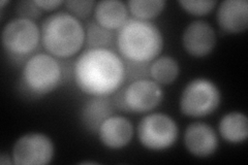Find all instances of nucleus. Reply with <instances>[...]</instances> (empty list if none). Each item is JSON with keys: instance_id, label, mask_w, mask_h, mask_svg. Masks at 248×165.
<instances>
[{"instance_id": "25", "label": "nucleus", "mask_w": 248, "mask_h": 165, "mask_svg": "<svg viewBox=\"0 0 248 165\" xmlns=\"http://www.w3.org/2000/svg\"><path fill=\"white\" fill-rule=\"evenodd\" d=\"M10 3V1H0V7H1V9H2V7L5 5V4H9Z\"/></svg>"}, {"instance_id": "12", "label": "nucleus", "mask_w": 248, "mask_h": 165, "mask_svg": "<svg viewBox=\"0 0 248 165\" xmlns=\"http://www.w3.org/2000/svg\"><path fill=\"white\" fill-rule=\"evenodd\" d=\"M98 138L106 148L120 150L125 148L134 137V125L127 118L113 115L106 119L97 131Z\"/></svg>"}, {"instance_id": "10", "label": "nucleus", "mask_w": 248, "mask_h": 165, "mask_svg": "<svg viewBox=\"0 0 248 165\" xmlns=\"http://www.w3.org/2000/svg\"><path fill=\"white\" fill-rule=\"evenodd\" d=\"M181 39L186 53L195 58H203L214 51L217 34L210 23L195 20L184 28Z\"/></svg>"}, {"instance_id": "22", "label": "nucleus", "mask_w": 248, "mask_h": 165, "mask_svg": "<svg viewBox=\"0 0 248 165\" xmlns=\"http://www.w3.org/2000/svg\"><path fill=\"white\" fill-rule=\"evenodd\" d=\"M43 11L38 9L34 1H21L17 5V14L20 18H26L34 20L40 18L43 15Z\"/></svg>"}, {"instance_id": "8", "label": "nucleus", "mask_w": 248, "mask_h": 165, "mask_svg": "<svg viewBox=\"0 0 248 165\" xmlns=\"http://www.w3.org/2000/svg\"><path fill=\"white\" fill-rule=\"evenodd\" d=\"M137 133L140 144L150 151L160 152L172 148L179 137V126L165 113H150L139 122Z\"/></svg>"}, {"instance_id": "11", "label": "nucleus", "mask_w": 248, "mask_h": 165, "mask_svg": "<svg viewBox=\"0 0 248 165\" xmlns=\"http://www.w3.org/2000/svg\"><path fill=\"white\" fill-rule=\"evenodd\" d=\"M185 149L198 158L212 156L218 149L219 140L215 129L204 122H193L186 127L183 135Z\"/></svg>"}, {"instance_id": "5", "label": "nucleus", "mask_w": 248, "mask_h": 165, "mask_svg": "<svg viewBox=\"0 0 248 165\" xmlns=\"http://www.w3.org/2000/svg\"><path fill=\"white\" fill-rule=\"evenodd\" d=\"M42 43L41 27L34 20L17 17L4 25L1 32L3 50L13 59L27 60Z\"/></svg>"}, {"instance_id": "4", "label": "nucleus", "mask_w": 248, "mask_h": 165, "mask_svg": "<svg viewBox=\"0 0 248 165\" xmlns=\"http://www.w3.org/2000/svg\"><path fill=\"white\" fill-rule=\"evenodd\" d=\"M63 80V70L57 58L49 53H35L22 68L21 88L28 96L41 98L55 91Z\"/></svg>"}, {"instance_id": "7", "label": "nucleus", "mask_w": 248, "mask_h": 165, "mask_svg": "<svg viewBox=\"0 0 248 165\" xmlns=\"http://www.w3.org/2000/svg\"><path fill=\"white\" fill-rule=\"evenodd\" d=\"M161 85L151 78H138L116 93V107L126 113L147 114L156 108L164 100Z\"/></svg>"}, {"instance_id": "3", "label": "nucleus", "mask_w": 248, "mask_h": 165, "mask_svg": "<svg viewBox=\"0 0 248 165\" xmlns=\"http://www.w3.org/2000/svg\"><path fill=\"white\" fill-rule=\"evenodd\" d=\"M44 49L55 58L67 59L79 53L86 43V29L68 12L46 17L41 26Z\"/></svg>"}, {"instance_id": "2", "label": "nucleus", "mask_w": 248, "mask_h": 165, "mask_svg": "<svg viewBox=\"0 0 248 165\" xmlns=\"http://www.w3.org/2000/svg\"><path fill=\"white\" fill-rule=\"evenodd\" d=\"M115 45L124 61L146 65L160 56L165 38L161 30L151 21L133 18L118 30Z\"/></svg>"}, {"instance_id": "9", "label": "nucleus", "mask_w": 248, "mask_h": 165, "mask_svg": "<svg viewBox=\"0 0 248 165\" xmlns=\"http://www.w3.org/2000/svg\"><path fill=\"white\" fill-rule=\"evenodd\" d=\"M11 155L15 165H46L54 159L55 146L45 133L29 132L15 141Z\"/></svg>"}, {"instance_id": "24", "label": "nucleus", "mask_w": 248, "mask_h": 165, "mask_svg": "<svg viewBox=\"0 0 248 165\" xmlns=\"http://www.w3.org/2000/svg\"><path fill=\"white\" fill-rule=\"evenodd\" d=\"M0 164H14L13 159H12V155L10 156L9 154L1 153L0 154Z\"/></svg>"}, {"instance_id": "16", "label": "nucleus", "mask_w": 248, "mask_h": 165, "mask_svg": "<svg viewBox=\"0 0 248 165\" xmlns=\"http://www.w3.org/2000/svg\"><path fill=\"white\" fill-rule=\"evenodd\" d=\"M218 131L227 143L242 144L248 137V118L242 112H230L220 119Z\"/></svg>"}, {"instance_id": "20", "label": "nucleus", "mask_w": 248, "mask_h": 165, "mask_svg": "<svg viewBox=\"0 0 248 165\" xmlns=\"http://www.w3.org/2000/svg\"><path fill=\"white\" fill-rule=\"evenodd\" d=\"M178 4L184 12L191 15L203 17L215 9L217 1L215 0H179Z\"/></svg>"}, {"instance_id": "15", "label": "nucleus", "mask_w": 248, "mask_h": 165, "mask_svg": "<svg viewBox=\"0 0 248 165\" xmlns=\"http://www.w3.org/2000/svg\"><path fill=\"white\" fill-rule=\"evenodd\" d=\"M116 105L110 97H91L81 109V121L89 132L96 133L102 123L115 115Z\"/></svg>"}, {"instance_id": "13", "label": "nucleus", "mask_w": 248, "mask_h": 165, "mask_svg": "<svg viewBox=\"0 0 248 165\" xmlns=\"http://www.w3.org/2000/svg\"><path fill=\"white\" fill-rule=\"evenodd\" d=\"M216 20L227 34L243 33L248 28L247 0H224L216 11Z\"/></svg>"}, {"instance_id": "19", "label": "nucleus", "mask_w": 248, "mask_h": 165, "mask_svg": "<svg viewBox=\"0 0 248 165\" xmlns=\"http://www.w3.org/2000/svg\"><path fill=\"white\" fill-rule=\"evenodd\" d=\"M86 43L89 48L111 49L113 44H116V36L113 31L100 27L95 21H92L86 29Z\"/></svg>"}, {"instance_id": "18", "label": "nucleus", "mask_w": 248, "mask_h": 165, "mask_svg": "<svg viewBox=\"0 0 248 165\" xmlns=\"http://www.w3.org/2000/svg\"><path fill=\"white\" fill-rule=\"evenodd\" d=\"M126 5L134 19L151 21L164 12L167 2L165 0H129Z\"/></svg>"}, {"instance_id": "14", "label": "nucleus", "mask_w": 248, "mask_h": 165, "mask_svg": "<svg viewBox=\"0 0 248 165\" xmlns=\"http://www.w3.org/2000/svg\"><path fill=\"white\" fill-rule=\"evenodd\" d=\"M128 7L121 0H102L96 3L94 21L107 30H119L128 21Z\"/></svg>"}, {"instance_id": "23", "label": "nucleus", "mask_w": 248, "mask_h": 165, "mask_svg": "<svg viewBox=\"0 0 248 165\" xmlns=\"http://www.w3.org/2000/svg\"><path fill=\"white\" fill-rule=\"evenodd\" d=\"M34 3L43 12H53L63 5L65 1L63 0H34Z\"/></svg>"}, {"instance_id": "6", "label": "nucleus", "mask_w": 248, "mask_h": 165, "mask_svg": "<svg viewBox=\"0 0 248 165\" xmlns=\"http://www.w3.org/2000/svg\"><path fill=\"white\" fill-rule=\"evenodd\" d=\"M221 91L213 81L197 77L186 84L180 99V111L186 117L204 118L210 116L221 105Z\"/></svg>"}, {"instance_id": "17", "label": "nucleus", "mask_w": 248, "mask_h": 165, "mask_svg": "<svg viewBox=\"0 0 248 165\" xmlns=\"http://www.w3.org/2000/svg\"><path fill=\"white\" fill-rule=\"evenodd\" d=\"M151 80L159 85L173 84L180 74V65L172 56H159L149 64Z\"/></svg>"}, {"instance_id": "21", "label": "nucleus", "mask_w": 248, "mask_h": 165, "mask_svg": "<svg viewBox=\"0 0 248 165\" xmlns=\"http://www.w3.org/2000/svg\"><path fill=\"white\" fill-rule=\"evenodd\" d=\"M94 0H68L65 1L64 5L66 12H68L74 17L79 20L87 19L93 14L96 5Z\"/></svg>"}, {"instance_id": "1", "label": "nucleus", "mask_w": 248, "mask_h": 165, "mask_svg": "<svg viewBox=\"0 0 248 165\" xmlns=\"http://www.w3.org/2000/svg\"><path fill=\"white\" fill-rule=\"evenodd\" d=\"M125 61L112 49L89 48L77 58L74 78L77 87L90 97H110L126 80Z\"/></svg>"}]
</instances>
